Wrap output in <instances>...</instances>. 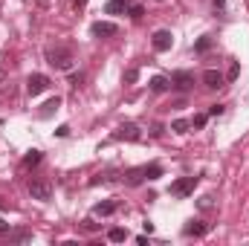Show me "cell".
I'll list each match as a JSON object with an SVG mask.
<instances>
[{"instance_id": "6da1fadb", "label": "cell", "mask_w": 249, "mask_h": 246, "mask_svg": "<svg viewBox=\"0 0 249 246\" xmlns=\"http://www.w3.org/2000/svg\"><path fill=\"white\" fill-rule=\"evenodd\" d=\"M157 177H162V165H157V162L124 171V183L127 185H139V183H145V180H157Z\"/></svg>"}, {"instance_id": "7a4b0ae2", "label": "cell", "mask_w": 249, "mask_h": 246, "mask_svg": "<svg viewBox=\"0 0 249 246\" xmlns=\"http://www.w3.org/2000/svg\"><path fill=\"white\" fill-rule=\"evenodd\" d=\"M72 50L70 47H47V64L55 70H70L72 67Z\"/></svg>"}, {"instance_id": "3957f363", "label": "cell", "mask_w": 249, "mask_h": 246, "mask_svg": "<svg viewBox=\"0 0 249 246\" xmlns=\"http://www.w3.org/2000/svg\"><path fill=\"white\" fill-rule=\"evenodd\" d=\"M200 183V177H180V180H174V183L168 185V194L171 197H188V194H194V188Z\"/></svg>"}, {"instance_id": "277c9868", "label": "cell", "mask_w": 249, "mask_h": 246, "mask_svg": "<svg viewBox=\"0 0 249 246\" xmlns=\"http://www.w3.org/2000/svg\"><path fill=\"white\" fill-rule=\"evenodd\" d=\"M29 194L32 200H41V203H50L53 200V183L38 177V180H29Z\"/></svg>"}, {"instance_id": "5b68a950", "label": "cell", "mask_w": 249, "mask_h": 246, "mask_svg": "<svg viewBox=\"0 0 249 246\" xmlns=\"http://www.w3.org/2000/svg\"><path fill=\"white\" fill-rule=\"evenodd\" d=\"M113 139H116V142H139V139H142V130H139V124L124 122V124H119V127H116Z\"/></svg>"}, {"instance_id": "8992f818", "label": "cell", "mask_w": 249, "mask_h": 246, "mask_svg": "<svg viewBox=\"0 0 249 246\" xmlns=\"http://www.w3.org/2000/svg\"><path fill=\"white\" fill-rule=\"evenodd\" d=\"M44 90H50V78H47L44 72H32V75L26 78V93H29V96H41Z\"/></svg>"}, {"instance_id": "52a82bcc", "label": "cell", "mask_w": 249, "mask_h": 246, "mask_svg": "<svg viewBox=\"0 0 249 246\" xmlns=\"http://www.w3.org/2000/svg\"><path fill=\"white\" fill-rule=\"evenodd\" d=\"M151 47H154V53H168V50L174 47V35H171L168 29H160V32H154Z\"/></svg>"}, {"instance_id": "ba28073f", "label": "cell", "mask_w": 249, "mask_h": 246, "mask_svg": "<svg viewBox=\"0 0 249 246\" xmlns=\"http://www.w3.org/2000/svg\"><path fill=\"white\" fill-rule=\"evenodd\" d=\"M171 87L174 90H191L194 87V72H188V70H177V72H171Z\"/></svg>"}, {"instance_id": "9c48e42d", "label": "cell", "mask_w": 249, "mask_h": 246, "mask_svg": "<svg viewBox=\"0 0 249 246\" xmlns=\"http://www.w3.org/2000/svg\"><path fill=\"white\" fill-rule=\"evenodd\" d=\"M90 32H93L96 38H113V35H119V26L110 23V20H96V23L90 26Z\"/></svg>"}, {"instance_id": "30bf717a", "label": "cell", "mask_w": 249, "mask_h": 246, "mask_svg": "<svg viewBox=\"0 0 249 246\" xmlns=\"http://www.w3.org/2000/svg\"><path fill=\"white\" fill-rule=\"evenodd\" d=\"M183 235H186V238H203V235H209V223H203V220H188L186 226H183Z\"/></svg>"}, {"instance_id": "8fae6325", "label": "cell", "mask_w": 249, "mask_h": 246, "mask_svg": "<svg viewBox=\"0 0 249 246\" xmlns=\"http://www.w3.org/2000/svg\"><path fill=\"white\" fill-rule=\"evenodd\" d=\"M113 211H119V200H102L93 206V214L96 217H110Z\"/></svg>"}, {"instance_id": "7c38bea8", "label": "cell", "mask_w": 249, "mask_h": 246, "mask_svg": "<svg viewBox=\"0 0 249 246\" xmlns=\"http://www.w3.org/2000/svg\"><path fill=\"white\" fill-rule=\"evenodd\" d=\"M223 81H226V78H223V72H220V70H206V72H203V84H206L209 90L223 87Z\"/></svg>"}, {"instance_id": "4fadbf2b", "label": "cell", "mask_w": 249, "mask_h": 246, "mask_svg": "<svg viewBox=\"0 0 249 246\" xmlns=\"http://www.w3.org/2000/svg\"><path fill=\"white\" fill-rule=\"evenodd\" d=\"M148 87H151L154 93H165V90H171V78H165V75H154V78L148 81Z\"/></svg>"}, {"instance_id": "5bb4252c", "label": "cell", "mask_w": 249, "mask_h": 246, "mask_svg": "<svg viewBox=\"0 0 249 246\" xmlns=\"http://www.w3.org/2000/svg\"><path fill=\"white\" fill-rule=\"evenodd\" d=\"M23 241H32V232L29 229H9V244H23Z\"/></svg>"}, {"instance_id": "9a60e30c", "label": "cell", "mask_w": 249, "mask_h": 246, "mask_svg": "<svg viewBox=\"0 0 249 246\" xmlns=\"http://www.w3.org/2000/svg\"><path fill=\"white\" fill-rule=\"evenodd\" d=\"M127 6H130V3H124V0H110V3L105 6V12H107V15H124Z\"/></svg>"}, {"instance_id": "2e32d148", "label": "cell", "mask_w": 249, "mask_h": 246, "mask_svg": "<svg viewBox=\"0 0 249 246\" xmlns=\"http://www.w3.org/2000/svg\"><path fill=\"white\" fill-rule=\"evenodd\" d=\"M58 107H61V99H58V96H53V99L44 105V110H41V119H50V116H53Z\"/></svg>"}, {"instance_id": "e0dca14e", "label": "cell", "mask_w": 249, "mask_h": 246, "mask_svg": "<svg viewBox=\"0 0 249 246\" xmlns=\"http://www.w3.org/2000/svg\"><path fill=\"white\" fill-rule=\"evenodd\" d=\"M41 159H44V154H41V151H29V154L23 157V162H20V165H23V168H35Z\"/></svg>"}, {"instance_id": "ac0fdd59", "label": "cell", "mask_w": 249, "mask_h": 246, "mask_svg": "<svg viewBox=\"0 0 249 246\" xmlns=\"http://www.w3.org/2000/svg\"><path fill=\"white\" fill-rule=\"evenodd\" d=\"M107 241H110V244H122V241H127V229H119V226L110 229V232H107Z\"/></svg>"}, {"instance_id": "d6986e66", "label": "cell", "mask_w": 249, "mask_h": 246, "mask_svg": "<svg viewBox=\"0 0 249 246\" xmlns=\"http://www.w3.org/2000/svg\"><path fill=\"white\" fill-rule=\"evenodd\" d=\"M171 130H174V133H188V130H191V122H188V119H174V122H171Z\"/></svg>"}, {"instance_id": "ffe728a7", "label": "cell", "mask_w": 249, "mask_h": 246, "mask_svg": "<svg viewBox=\"0 0 249 246\" xmlns=\"http://www.w3.org/2000/svg\"><path fill=\"white\" fill-rule=\"evenodd\" d=\"M188 122H191L194 130H200V127H206V122H209V113H197V116H191Z\"/></svg>"}, {"instance_id": "44dd1931", "label": "cell", "mask_w": 249, "mask_h": 246, "mask_svg": "<svg viewBox=\"0 0 249 246\" xmlns=\"http://www.w3.org/2000/svg\"><path fill=\"white\" fill-rule=\"evenodd\" d=\"M212 44H214V41H212L209 35H203V38L194 44V53H206V50H212Z\"/></svg>"}, {"instance_id": "7402d4cb", "label": "cell", "mask_w": 249, "mask_h": 246, "mask_svg": "<svg viewBox=\"0 0 249 246\" xmlns=\"http://www.w3.org/2000/svg\"><path fill=\"white\" fill-rule=\"evenodd\" d=\"M136 78H139V70H136V67H130V70H124V75H122V81H124V84H133Z\"/></svg>"}, {"instance_id": "603a6c76", "label": "cell", "mask_w": 249, "mask_h": 246, "mask_svg": "<svg viewBox=\"0 0 249 246\" xmlns=\"http://www.w3.org/2000/svg\"><path fill=\"white\" fill-rule=\"evenodd\" d=\"M81 81H84V72H72L70 75V87H81Z\"/></svg>"}, {"instance_id": "cb8c5ba5", "label": "cell", "mask_w": 249, "mask_h": 246, "mask_svg": "<svg viewBox=\"0 0 249 246\" xmlns=\"http://www.w3.org/2000/svg\"><path fill=\"white\" fill-rule=\"evenodd\" d=\"M127 12H130V18H142V12H145V9H142L139 3H133V6H127Z\"/></svg>"}, {"instance_id": "d4e9b609", "label": "cell", "mask_w": 249, "mask_h": 246, "mask_svg": "<svg viewBox=\"0 0 249 246\" xmlns=\"http://www.w3.org/2000/svg\"><path fill=\"white\" fill-rule=\"evenodd\" d=\"M81 229H84V232H96V229H99V223H93V220L87 217V220L81 223Z\"/></svg>"}, {"instance_id": "484cf974", "label": "cell", "mask_w": 249, "mask_h": 246, "mask_svg": "<svg viewBox=\"0 0 249 246\" xmlns=\"http://www.w3.org/2000/svg\"><path fill=\"white\" fill-rule=\"evenodd\" d=\"M223 110H226V107H223V105H212V107H209V116H220V113H223Z\"/></svg>"}, {"instance_id": "4316f807", "label": "cell", "mask_w": 249, "mask_h": 246, "mask_svg": "<svg viewBox=\"0 0 249 246\" xmlns=\"http://www.w3.org/2000/svg\"><path fill=\"white\" fill-rule=\"evenodd\" d=\"M238 70H241V67H238V61H232V70H229V78H238Z\"/></svg>"}, {"instance_id": "83f0119b", "label": "cell", "mask_w": 249, "mask_h": 246, "mask_svg": "<svg viewBox=\"0 0 249 246\" xmlns=\"http://www.w3.org/2000/svg\"><path fill=\"white\" fill-rule=\"evenodd\" d=\"M0 235H9V223H6L3 217H0Z\"/></svg>"}, {"instance_id": "f1b7e54d", "label": "cell", "mask_w": 249, "mask_h": 246, "mask_svg": "<svg viewBox=\"0 0 249 246\" xmlns=\"http://www.w3.org/2000/svg\"><path fill=\"white\" fill-rule=\"evenodd\" d=\"M72 6H75V9H84V6H87V0H72Z\"/></svg>"}, {"instance_id": "f546056e", "label": "cell", "mask_w": 249, "mask_h": 246, "mask_svg": "<svg viewBox=\"0 0 249 246\" xmlns=\"http://www.w3.org/2000/svg\"><path fill=\"white\" fill-rule=\"evenodd\" d=\"M212 3H214L217 9H223V3H226V0H212Z\"/></svg>"}, {"instance_id": "4dcf8cb0", "label": "cell", "mask_w": 249, "mask_h": 246, "mask_svg": "<svg viewBox=\"0 0 249 246\" xmlns=\"http://www.w3.org/2000/svg\"><path fill=\"white\" fill-rule=\"evenodd\" d=\"M0 81H6V70L3 67H0Z\"/></svg>"}, {"instance_id": "1f68e13d", "label": "cell", "mask_w": 249, "mask_h": 246, "mask_svg": "<svg viewBox=\"0 0 249 246\" xmlns=\"http://www.w3.org/2000/svg\"><path fill=\"white\" fill-rule=\"evenodd\" d=\"M0 209H6V203H3V197H0Z\"/></svg>"}]
</instances>
